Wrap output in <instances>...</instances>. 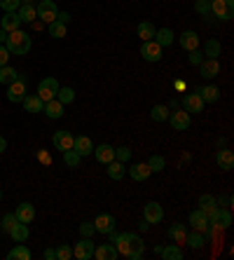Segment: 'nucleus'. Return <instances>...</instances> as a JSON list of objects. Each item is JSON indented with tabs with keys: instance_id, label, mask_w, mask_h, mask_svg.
<instances>
[{
	"instance_id": "obj_1",
	"label": "nucleus",
	"mask_w": 234,
	"mask_h": 260,
	"mask_svg": "<svg viewBox=\"0 0 234 260\" xmlns=\"http://www.w3.org/2000/svg\"><path fill=\"white\" fill-rule=\"evenodd\" d=\"M108 242L115 244V248H117V253L124 255L126 260H141L145 253V244L143 239L136 235V232H110Z\"/></svg>"
},
{
	"instance_id": "obj_2",
	"label": "nucleus",
	"mask_w": 234,
	"mask_h": 260,
	"mask_svg": "<svg viewBox=\"0 0 234 260\" xmlns=\"http://www.w3.org/2000/svg\"><path fill=\"white\" fill-rule=\"evenodd\" d=\"M30 45H33V40H30V36L26 33V30L17 28V30H12V33H7L5 47H7V52H10V54H17V56L28 54Z\"/></svg>"
},
{
	"instance_id": "obj_3",
	"label": "nucleus",
	"mask_w": 234,
	"mask_h": 260,
	"mask_svg": "<svg viewBox=\"0 0 234 260\" xmlns=\"http://www.w3.org/2000/svg\"><path fill=\"white\" fill-rule=\"evenodd\" d=\"M26 94H28V91H26V75L19 73L17 80L7 85V101L10 103H21L26 99Z\"/></svg>"
},
{
	"instance_id": "obj_4",
	"label": "nucleus",
	"mask_w": 234,
	"mask_h": 260,
	"mask_svg": "<svg viewBox=\"0 0 234 260\" xmlns=\"http://www.w3.org/2000/svg\"><path fill=\"white\" fill-rule=\"evenodd\" d=\"M211 14L220 21H229L234 17V0H211Z\"/></svg>"
},
{
	"instance_id": "obj_5",
	"label": "nucleus",
	"mask_w": 234,
	"mask_h": 260,
	"mask_svg": "<svg viewBox=\"0 0 234 260\" xmlns=\"http://www.w3.org/2000/svg\"><path fill=\"white\" fill-rule=\"evenodd\" d=\"M187 223L192 225V230H199V232H204L206 237H211L213 232H216V225L209 223V218L204 216V211H192L190 213V218H187Z\"/></svg>"
},
{
	"instance_id": "obj_6",
	"label": "nucleus",
	"mask_w": 234,
	"mask_h": 260,
	"mask_svg": "<svg viewBox=\"0 0 234 260\" xmlns=\"http://www.w3.org/2000/svg\"><path fill=\"white\" fill-rule=\"evenodd\" d=\"M36 12H38V19L45 21V24H52L56 21V14H59V7H56L54 0H40L36 5Z\"/></svg>"
},
{
	"instance_id": "obj_7",
	"label": "nucleus",
	"mask_w": 234,
	"mask_h": 260,
	"mask_svg": "<svg viewBox=\"0 0 234 260\" xmlns=\"http://www.w3.org/2000/svg\"><path fill=\"white\" fill-rule=\"evenodd\" d=\"M94 248H96V244L91 242V237H82V239L73 246V258L91 260V258H94Z\"/></svg>"
},
{
	"instance_id": "obj_8",
	"label": "nucleus",
	"mask_w": 234,
	"mask_h": 260,
	"mask_svg": "<svg viewBox=\"0 0 234 260\" xmlns=\"http://www.w3.org/2000/svg\"><path fill=\"white\" fill-rule=\"evenodd\" d=\"M56 94H59V80L56 78L40 80V85H38V96H40L42 101H52V99H56Z\"/></svg>"
},
{
	"instance_id": "obj_9",
	"label": "nucleus",
	"mask_w": 234,
	"mask_h": 260,
	"mask_svg": "<svg viewBox=\"0 0 234 260\" xmlns=\"http://www.w3.org/2000/svg\"><path fill=\"white\" fill-rule=\"evenodd\" d=\"M169 122H171V127H174L176 132H185V129H190V124H192V117H190L187 110L178 108L176 113H169Z\"/></svg>"
},
{
	"instance_id": "obj_10",
	"label": "nucleus",
	"mask_w": 234,
	"mask_h": 260,
	"mask_svg": "<svg viewBox=\"0 0 234 260\" xmlns=\"http://www.w3.org/2000/svg\"><path fill=\"white\" fill-rule=\"evenodd\" d=\"M143 220H148L150 225H157L164 220V206L157 202H148L143 206Z\"/></svg>"
},
{
	"instance_id": "obj_11",
	"label": "nucleus",
	"mask_w": 234,
	"mask_h": 260,
	"mask_svg": "<svg viewBox=\"0 0 234 260\" xmlns=\"http://www.w3.org/2000/svg\"><path fill=\"white\" fill-rule=\"evenodd\" d=\"M162 49L164 47H159L155 40H145V43L141 45V56H143L145 61H150V63H157V61L162 59Z\"/></svg>"
},
{
	"instance_id": "obj_12",
	"label": "nucleus",
	"mask_w": 234,
	"mask_h": 260,
	"mask_svg": "<svg viewBox=\"0 0 234 260\" xmlns=\"http://www.w3.org/2000/svg\"><path fill=\"white\" fill-rule=\"evenodd\" d=\"M91 223H94L98 235H110L115 230V216H110V213H98Z\"/></svg>"
},
{
	"instance_id": "obj_13",
	"label": "nucleus",
	"mask_w": 234,
	"mask_h": 260,
	"mask_svg": "<svg viewBox=\"0 0 234 260\" xmlns=\"http://www.w3.org/2000/svg\"><path fill=\"white\" fill-rule=\"evenodd\" d=\"M73 141H75V136H73L71 132H66V129H59V132L52 136V143H54L56 150H71L73 148Z\"/></svg>"
},
{
	"instance_id": "obj_14",
	"label": "nucleus",
	"mask_w": 234,
	"mask_h": 260,
	"mask_svg": "<svg viewBox=\"0 0 234 260\" xmlns=\"http://www.w3.org/2000/svg\"><path fill=\"white\" fill-rule=\"evenodd\" d=\"M204 106H206V103L202 101V96H199L197 91H194V94H185V96H183V110H187L190 115H192V113H202V110H204Z\"/></svg>"
},
{
	"instance_id": "obj_15",
	"label": "nucleus",
	"mask_w": 234,
	"mask_h": 260,
	"mask_svg": "<svg viewBox=\"0 0 234 260\" xmlns=\"http://www.w3.org/2000/svg\"><path fill=\"white\" fill-rule=\"evenodd\" d=\"M199 71H202V78L213 80L220 75V61L218 59H204L199 63Z\"/></svg>"
},
{
	"instance_id": "obj_16",
	"label": "nucleus",
	"mask_w": 234,
	"mask_h": 260,
	"mask_svg": "<svg viewBox=\"0 0 234 260\" xmlns=\"http://www.w3.org/2000/svg\"><path fill=\"white\" fill-rule=\"evenodd\" d=\"M94 157L98 159L101 164H110L115 159V148L110 143H101V145H94Z\"/></svg>"
},
{
	"instance_id": "obj_17",
	"label": "nucleus",
	"mask_w": 234,
	"mask_h": 260,
	"mask_svg": "<svg viewBox=\"0 0 234 260\" xmlns=\"http://www.w3.org/2000/svg\"><path fill=\"white\" fill-rule=\"evenodd\" d=\"M73 150L78 152L80 157H87V155H91L94 152V143H91L89 136H75V141H73Z\"/></svg>"
},
{
	"instance_id": "obj_18",
	"label": "nucleus",
	"mask_w": 234,
	"mask_h": 260,
	"mask_svg": "<svg viewBox=\"0 0 234 260\" xmlns=\"http://www.w3.org/2000/svg\"><path fill=\"white\" fill-rule=\"evenodd\" d=\"M14 216H17L19 223L30 225V223H33V218H36V209H33V204H30V202H21V204L17 206Z\"/></svg>"
},
{
	"instance_id": "obj_19",
	"label": "nucleus",
	"mask_w": 234,
	"mask_h": 260,
	"mask_svg": "<svg viewBox=\"0 0 234 260\" xmlns=\"http://www.w3.org/2000/svg\"><path fill=\"white\" fill-rule=\"evenodd\" d=\"M94 258H98V260H117L120 258V253H117L115 244L108 242V244H101V246L94 248Z\"/></svg>"
},
{
	"instance_id": "obj_20",
	"label": "nucleus",
	"mask_w": 234,
	"mask_h": 260,
	"mask_svg": "<svg viewBox=\"0 0 234 260\" xmlns=\"http://www.w3.org/2000/svg\"><path fill=\"white\" fill-rule=\"evenodd\" d=\"M17 14H19V19H21V24H33V19H38L36 5H33V3H28V0H24V3L19 5Z\"/></svg>"
},
{
	"instance_id": "obj_21",
	"label": "nucleus",
	"mask_w": 234,
	"mask_h": 260,
	"mask_svg": "<svg viewBox=\"0 0 234 260\" xmlns=\"http://www.w3.org/2000/svg\"><path fill=\"white\" fill-rule=\"evenodd\" d=\"M178 43L185 52H192V49H199V43H202V40H199L197 30H185V33L178 38Z\"/></svg>"
},
{
	"instance_id": "obj_22",
	"label": "nucleus",
	"mask_w": 234,
	"mask_h": 260,
	"mask_svg": "<svg viewBox=\"0 0 234 260\" xmlns=\"http://www.w3.org/2000/svg\"><path fill=\"white\" fill-rule=\"evenodd\" d=\"M21 106L26 108V113H42V108H45V101H42L38 94H26V99L21 101Z\"/></svg>"
},
{
	"instance_id": "obj_23",
	"label": "nucleus",
	"mask_w": 234,
	"mask_h": 260,
	"mask_svg": "<svg viewBox=\"0 0 234 260\" xmlns=\"http://www.w3.org/2000/svg\"><path fill=\"white\" fill-rule=\"evenodd\" d=\"M197 94L202 96L204 103H218L220 101V89L216 85H206V87H199Z\"/></svg>"
},
{
	"instance_id": "obj_24",
	"label": "nucleus",
	"mask_w": 234,
	"mask_h": 260,
	"mask_svg": "<svg viewBox=\"0 0 234 260\" xmlns=\"http://www.w3.org/2000/svg\"><path fill=\"white\" fill-rule=\"evenodd\" d=\"M7 235L12 237L17 244H21V242H26V239L30 237V230H28V225H26V223H19V220H17V223L10 228V232H7Z\"/></svg>"
},
{
	"instance_id": "obj_25",
	"label": "nucleus",
	"mask_w": 234,
	"mask_h": 260,
	"mask_svg": "<svg viewBox=\"0 0 234 260\" xmlns=\"http://www.w3.org/2000/svg\"><path fill=\"white\" fill-rule=\"evenodd\" d=\"M126 171H129V176H131V181H136V183H143V181L150 178V169H148V164H131Z\"/></svg>"
},
{
	"instance_id": "obj_26",
	"label": "nucleus",
	"mask_w": 234,
	"mask_h": 260,
	"mask_svg": "<svg viewBox=\"0 0 234 260\" xmlns=\"http://www.w3.org/2000/svg\"><path fill=\"white\" fill-rule=\"evenodd\" d=\"M63 103L61 101H56V99H52V101H45V108H42V113L47 117H52V120H59L61 115H63Z\"/></svg>"
},
{
	"instance_id": "obj_27",
	"label": "nucleus",
	"mask_w": 234,
	"mask_h": 260,
	"mask_svg": "<svg viewBox=\"0 0 234 260\" xmlns=\"http://www.w3.org/2000/svg\"><path fill=\"white\" fill-rule=\"evenodd\" d=\"M19 26H21V19H19V14H17V12H5V17L0 19V28L7 30V33L17 30Z\"/></svg>"
},
{
	"instance_id": "obj_28",
	"label": "nucleus",
	"mask_w": 234,
	"mask_h": 260,
	"mask_svg": "<svg viewBox=\"0 0 234 260\" xmlns=\"http://www.w3.org/2000/svg\"><path fill=\"white\" fill-rule=\"evenodd\" d=\"M152 40H155L159 47H169V45L176 43V36L171 28H159V30H155V38H152Z\"/></svg>"
},
{
	"instance_id": "obj_29",
	"label": "nucleus",
	"mask_w": 234,
	"mask_h": 260,
	"mask_svg": "<svg viewBox=\"0 0 234 260\" xmlns=\"http://www.w3.org/2000/svg\"><path fill=\"white\" fill-rule=\"evenodd\" d=\"M213 225H216V230H227L229 225H232V213H229V209H222V206H218V213H216V220H213Z\"/></svg>"
},
{
	"instance_id": "obj_30",
	"label": "nucleus",
	"mask_w": 234,
	"mask_h": 260,
	"mask_svg": "<svg viewBox=\"0 0 234 260\" xmlns=\"http://www.w3.org/2000/svg\"><path fill=\"white\" fill-rule=\"evenodd\" d=\"M216 162H218V167H220L222 171H232L234 169V155H232V150H218V155H216Z\"/></svg>"
},
{
	"instance_id": "obj_31",
	"label": "nucleus",
	"mask_w": 234,
	"mask_h": 260,
	"mask_svg": "<svg viewBox=\"0 0 234 260\" xmlns=\"http://www.w3.org/2000/svg\"><path fill=\"white\" fill-rule=\"evenodd\" d=\"M166 237L171 239V242L183 244L185 242V237H187V228L183 223H176V225H171V228L166 230Z\"/></svg>"
},
{
	"instance_id": "obj_32",
	"label": "nucleus",
	"mask_w": 234,
	"mask_h": 260,
	"mask_svg": "<svg viewBox=\"0 0 234 260\" xmlns=\"http://www.w3.org/2000/svg\"><path fill=\"white\" fill-rule=\"evenodd\" d=\"M159 255L164 260H183V248H180V244H166V246H162Z\"/></svg>"
},
{
	"instance_id": "obj_33",
	"label": "nucleus",
	"mask_w": 234,
	"mask_h": 260,
	"mask_svg": "<svg viewBox=\"0 0 234 260\" xmlns=\"http://www.w3.org/2000/svg\"><path fill=\"white\" fill-rule=\"evenodd\" d=\"M106 167H108V178H110V181H122V178H124L126 164H122V162H117V159H113V162L106 164Z\"/></svg>"
},
{
	"instance_id": "obj_34",
	"label": "nucleus",
	"mask_w": 234,
	"mask_h": 260,
	"mask_svg": "<svg viewBox=\"0 0 234 260\" xmlns=\"http://www.w3.org/2000/svg\"><path fill=\"white\" fill-rule=\"evenodd\" d=\"M7 258H10V260H30V258H33V253H30V248L21 242V244H17L10 253H7Z\"/></svg>"
},
{
	"instance_id": "obj_35",
	"label": "nucleus",
	"mask_w": 234,
	"mask_h": 260,
	"mask_svg": "<svg viewBox=\"0 0 234 260\" xmlns=\"http://www.w3.org/2000/svg\"><path fill=\"white\" fill-rule=\"evenodd\" d=\"M185 244L190 248H202L206 244V235L204 232H199V230H192V232H187L185 237Z\"/></svg>"
},
{
	"instance_id": "obj_36",
	"label": "nucleus",
	"mask_w": 234,
	"mask_h": 260,
	"mask_svg": "<svg viewBox=\"0 0 234 260\" xmlns=\"http://www.w3.org/2000/svg\"><path fill=\"white\" fill-rule=\"evenodd\" d=\"M155 26H152V21H141V24L136 26V33H138V38H141V40H152V38H155Z\"/></svg>"
},
{
	"instance_id": "obj_37",
	"label": "nucleus",
	"mask_w": 234,
	"mask_h": 260,
	"mask_svg": "<svg viewBox=\"0 0 234 260\" xmlns=\"http://www.w3.org/2000/svg\"><path fill=\"white\" fill-rule=\"evenodd\" d=\"M220 52H222V47H220V43L218 40H206V45H204V56L206 59H218L220 56Z\"/></svg>"
},
{
	"instance_id": "obj_38",
	"label": "nucleus",
	"mask_w": 234,
	"mask_h": 260,
	"mask_svg": "<svg viewBox=\"0 0 234 260\" xmlns=\"http://www.w3.org/2000/svg\"><path fill=\"white\" fill-rule=\"evenodd\" d=\"M148 169H150V174H159V171L166 169V159H164L162 155H150V159H148Z\"/></svg>"
},
{
	"instance_id": "obj_39",
	"label": "nucleus",
	"mask_w": 234,
	"mask_h": 260,
	"mask_svg": "<svg viewBox=\"0 0 234 260\" xmlns=\"http://www.w3.org/2000/svg\"><path fill=\"white\" fill-rule=\"evenodd\" d=\"M213 209H218L216 197H213V194H202V197H199V211L209 213V211H213Z\"/></svg>"
},
{
	"instance_id": "obj_40",
	"label": "nucleus",
	"mask_w": 234,
	"mask_h": 260,
	"mask_svg": "<svg viewBox=\"0 0 234 260\" xmlns=\"http://www.w3.org/2000/svg\"><path fill=\"white\" fill-rule=\"evenodd\" d=\"M56 101H61L63 106H68V103L75 101V91H73V87H59V94H56Z\"/></svg>"
},
{
	"instance_id": "obj_41",
	"label": "nucleus",
	"mask_w": 234,
	"mask_h": 260,
	"mask_svg": "<svg viewBox=\"0 0 234 260\" xmlns=\"http://www.w3.org/2000/svg\"><path fill=\"white\" fill-rule=\"evenodd\" d=\"M63 162H66V167H71V169H78L80 162H82V157L71 148V150H63Z\"/></svg>"
},
{
	"instance_id": "obj_42",
	"label": "nucleus",
	"mask_w": 234,
	"mask_h": 260,
	"mask_svg": "<svg viewBox=\"0 0 234 260\" xmlns=\"http://www.w3.org/2000/svg\"><path fill=\"white\" fill-rule=\"evenodd\" d=\"M150 117H152L155 122H164V120H169V108H166V106H162V103H157V106H152Z\"/></svg>"
},
{
	"instance_id": "obj_43",
	"label": "nucleus",
	"mask_w": 234,
	"mask_h": 260,
	"mask_svg": "<svg viewBox=\"0 0 234 260\" xmlns=\"http://www.w3.org/2000/svg\"><path fill=\"white\" fill-rule=\"evenodd\" d=\"M17 75H19V73L14 71V68H10V66H3V68H0V82H3V85H10V82H14V80H17Z\"/></svg>"
},
{
	"instance_id": "obj_44",
	"label": "nucleus",
	"mask_w": 234,
	"mask_h": 260,
	"mask_svg": "<svg viewBox=\"0 0 234 260\" xmlns=\"http://www.w3.org/2000/svg\"><path fill=\"white\" fill-rule=\"evenodd\" d=\"M49 26V36L52 38H66V24H61V21H52V24H47Z\"/></svg>"
},
{
	"instance_id": "obj_45",
	"label": "nucleus",
	"mask_w": 234,
	"mask_h": 260,
	"mask_svg": "<svg viewBox=\"0 0 234 260\" xmlns=\"http://www.w3.org/2000/svg\"><path fill=\"white\" fill-rule=\"evenodd\" d=\"M115 159L122 164H126L129 159H131V148H126V145H122V148H115Z\"/></svg>"
},
{
	"instance_id": "obj_46",
	"label": "nucleus",
	"mask_w": 234,
	"mask_h": 260,
	"mask_svg": "<svg viewBox=\"0 0 234 260\" xmlns=\"http://www.w3.org/2000/svg\"><path fill=\"white\" fill-rule=\"evenodd\" d=\"M73 258V246L71 244H61L56 248V260H71Z\"/></svg>"
},
{
	"instance_id": "obj_47",
	"label": "nucleus",
	"mask_w": 234,
	"mask_h": 260,
	"mask_svg": "<svg viewBox=\"0 0 234 260\" xmlns=\"http://www.w3.org/2000/svg\"><path fill=\"white\" fill-rule=\"evenodd\" d=\"M194 12L202 14V17H209L211 14V0H197V3H194Z\"/></svg>"
},
{
	"instance_id": "obj_48",
	"label": "nucleus",
	"mask_w": 234,
	"mask_h": 260,
	"mask_svg": "<svg viewBox=\"0 0 234 260\" xmlns=\"http://www.w3.org/2000/svg\"><path fill=\"white\" fill-rule=\"evenodd\" d=\"M17 223V216L14 213H5V216L0 218V230H5V232H10V228Z\"/></svg>"
},
{
	"instance_id": "obj_49",
	"label": "nucleus",
	"mask_w": 234,
	"mask_h": 260,
	"mask_svg": "<svg viewBox=\"0 0 234 260\" xmlns=\"http://www.w3.org/2000/svg\"><path fill=\"white\" fill-rule=\"evenodd\" d=\"M19 5H21V0H0V7H3L5 12H17Z\"/></svg>"
},
{
	"instance_id": "obj_50",
	"label": "nucleus",
	"mask_w": 234,
	"mask_h": 260,
	"mask_svg": "<svg viewBox=\"0 0 234 260\" xmlns=\"http://www.w3.org/2000/svg\"><path fill=\"white\" fill-rule=\"evenodd\" d=\"M80 235H82V237H91V235H96V228H94V223H89V220H87V223L80 225Z\"/></svg>"
},
{
	"instance_id": "obj_51",
	"label": "nucleus",
	"mask_w": 234,
	"mask_h": 260,
	"mask_svg": "<svg viewBox=\"0 0 234 260\" xmlns=\"http://www.w3.org/2000/svg\"><path fill=\"white\" fill-rule=\"evenodd\" d=\"M187 61H190V63H192V66H199V63H202V52H199V49H192V52H190V56H187Z\"/></svg>"
},
{
	"instance_id": "obj_52",
	"label": "nucleus",
	"mask_w": 234,
	"mask_h": 260,
	"mask_svg": "<svg viewBox=\"0 0 234 260\" xmlns=\"http://www.w3.org/2000/svg\"><path fill=\"white\" fill-rule=\"evenodd\" d=\"M7 61H10V52H7L5 45H0V68L7 66Z\"/></svg>"
},
{
	"instance_id": "obj_53",
	"label": "nucleus",
	"mask_w": 234,
	"mask_h": 260,
	"mask_svg": "<svg viewBox=\"0 0 234 260\" xmlns=\"http://www.w3.org/2000/svg\"><path fill=\"white\" fill-rule=\"evenodd\" d=\"M216 204H218V206H222V209H227V206L232 204V197H229V194H222L220 200H216Z\"/></svg>"
},
{
	"instance_id": "obj_54",
	"label": "nucleus",
	"mask_w": 234,
	"mask_h": 260,
	"mask_svg": "<svg viewBox=\"0 0 234 260\" xmlns=\"http://www.w3.org/2000/svg\"><path fill=\"white\" fill-rule=\"evenodd\" d=\"M38 159H40L42 164H52V157H49L47 150H38Z\"/></svg>"
},
{
	"instance_id": "obj_55",
	"label": "nucleus",
	"mask_w": 234,
	"mask_h": 260,
	"mask_svg": "<svg viewBox=\"0 0 234 260\" xmlns=\"http://www.w3.org/2000/svg\"><path fill=\"white\" fill-rule=\"evenodd\" d=\"M56 21H61V24H68V21H71V14H68V12H61V10H59V14H56Z\"/></svg>"
},
{
	"instance_id": "obj_56",
	"label": "nucleus",
	"mask_w": 234,
	"mask_h": 260,
	"mask_svg": "<svg viewBox=\"0 0 234 260\" xmlns=\"http://www.w3.org/2000/svg\"><path fill=\"white\" fill-rule=\"evenodd\" d=\"M45 260H56V248H47L45 251Z\"/></svg>"
},
{
	"instance_id": "obj_57",
	"label": "nucleus",
	"mask_w": 234,
	"mask_h": 260,
	"mask_svg": "<svg viewBox=\"0 0 234 260\" xmlns=\"http://www.w3.org/2000/svg\"><path fill=\"white\" fill-rule=\"evenodd\" d=\"M174 87H176V89H178V91H185V80H176V82H174Z\"/></svg>"
},
{
	"instance_id": "obj_58",
	"label": "nucleus",
	"mask_w": 234,
	"mask_h": 260,
	"mask_svg": "<svg viewBox=\"0 0 234 260\" xmlns=\"http://www.w3.org/2000/svg\"><path fill=\"white\" fill-rule=\"evenodd\" d=\"M138 230H141V232H148V230H150V223H148V220H141Z\"/></svg>"
},
{
	"instance_id": "obj_59",
	"label": "nucleus",
	"mask_w": 234,
	"mask_h": 260,
	"mask_svg": "<svg viewBox=\"0 0 234 260\" xmlns=\"http://www.w3.org/2000/svg\"><path fill=\"white\" fill-rule=\"evenodd\" d=\"M5 40H7V30L0 28V45H5Z\"/></svg>"
},
{
	"instance_id": "obj_60",
	"label": "nucleus",
	"mask_w": 234,
	"mask_h": 260,
	"mask_svg": "<svg viewBox=\"0 0 234 260\" xmlns=\"http://www.w3.org/2000/svg\"><path fill=\"white\" fill-rule=\"evenodd\" d=\"M5 150H7V141L0 136V152H5Z\"/></svg>"
},
{
	"instance_id": "obj_61",
	"label": "nucleus",
	"mask_w": 234,
	"mask_h": 260,
	"mask_svg": "<svg viewBox=\"0 0 234 260\" xmlns=\"http://www.w3.org/2000/svg\"><path fill=\"white\" fill-rule=\"evenodd\" d=\"M0 200H3V190H0Z\"/></svg>"
},
{
	"instance_id": "obj_62",
	"label": "nucleus",
	"mask_w": 234,
	"mask_h": 260,
	"mask_svg": "<svg viewBox=\"0 0 234 260\" xmlns=\"http://www.w3.org/2000/svg\"><path fill=\"white\" fill-rule=\"evenodd\" d=\"M21 3H24V0H21Z\"/></svg>"
}]
</instances>
